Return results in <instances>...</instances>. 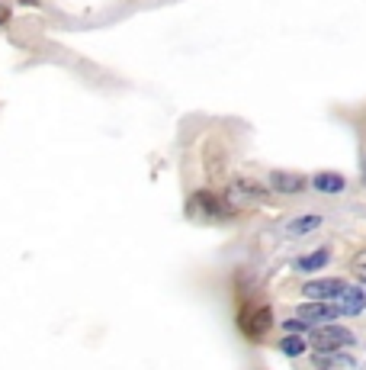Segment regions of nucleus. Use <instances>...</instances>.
<instances>
[{
  "label": "nucleus",
  "mask_w": 366,
  "mask_h": 370,
  "mask_svg": "<svg viewBox=\"0 0 366 370\" xmlns=\"http://www.w3.org/2000/svg\"><path fill=\"white\" fill-rule=\"evenodd\" d=\"M347 344H353V332H347V328H341V325H321L311 332V348H315L318 354L347 348Z\"/></svg>",
  "instance_id": "1"
},
{
  "label": "nucleus",
  "mask_w": 366,
  "mask_h": 370,
  "mask_svg": "<svg viewBox=\"0 0 366 370\" xmlns=\"http://www.w3.org/2000/svg\"><path fill=\"white\" fill-rule=\"evenodd\" d=\"M344 290L347 286L341 284V280H309V284L302 286V296L311 303H331V300H341Z\"/></svg>",
  "instance_id": "2"
},
{
  "label": "nucleus",
  "mask_w": 366,
  "mask_h": 370,
  "mask_svg": "<svg viewBox=\"0 0 366 370\" xmlns=\"http://www.w3.org/2000/svg\"><path fill=\"white\" fill-rule=\"evenodd\" d=\"M270 325H273V315H270V309H267V306H254L251 313H244V315H241L244 335H251V338H261Z\"/></svg>",
  "instance_id": "3"
},
{
  "label": "nucleus",
  "mask_w": 366,
  "mask_h": 370,
  "mask_svg": "<svg viewBox=\"0 0 366 370\" xmlns=\"http://www.w3.org/2000/svg\"><path fill=\"white\" fill-rule=\"evenodd\" d=\"M206 171H209V177H212L215 184L228 177V155H225V148H222L219 142H209L206 145Z\"/></svg>",
  "instance_id": "4"
},
{
  "label": "nucleus",
  "mask_w": 366,
  "mask_h": 370,
  "mask_svg": "<svg viewBox=\"0 0 366 370\" xmlns=\"http://www.w3.org/2000/svg\"><path fill=\"white\" fill-rule=\"evenodd\" d=\"M341 315L338 303H302L299 306V319L302 322H331Z\"/></svg>",
  "instance_id": "5"
},
{
  "label": "nucleus",
  "mask_w": 366,
  "mask_h": 370,
  "mask_svg": "<svg viewBox=\"0 0 366 370\" xmlns=\"http://www.w3.org/2000/svg\"><path fill=\"white\" fill-rule=\"evenodd\" d=\"M270 184H273L277 194H299V190L305 187V177L296 174V171H273V174H270Z\"/></svg>",
  "instance_id": "6"
},
{
  "label": "nucleus",
  "mask_w": 366,
  "mask_h": 370,
  "mask_svg": "<svg viewBox=\"0 0 366 370\" xmlns=\"http://www.w3.org/2000/svg\"><path fill=\"white\" fill-rule=\"evenodd\" d=\"M338 306H341V315H360L366 309V293L357 290V286H347L344 293H341Z\"/></svg>",
  "instance_id": "7"
},
{
  "label": "nucleus",
  "mask_w": 366,
  "mask_h": 370,
  "mask_svg": "<svg viewBox=\"0 0 366 370\" xmlns=\"http://www.w3.org/2000/svg\"><path fill=\"white\" fill-rule=\"evenodd\" d=\"M328 258H331V252L328 248H318V252H311V254H305V258H299V271H318V267H325L328 264Z\"/></svg>",
  "instance_id": "8"
},
{
  "label": "nucleus",
  "mask_w": 366,
  "mask_h": 370,
  "mask_svg": "<svg viewBox=\"0 0 366 370\" xmlns=\"http://www.w3.org/2000/svg\"><path fill=\"white\" fill-rule=\"evenodd\" d=\"M318 225H321V216H299L286 225V232H290V235H305V232H315Z\"/></svg>",
  "instance_id": "9"
},
{
  "label": "nucleus",
  "mask_w": 366,
  "mask_h": 370,
  "mask_svg": "<svg viewBox=\"0 0 366 370\" xmlns=\"http://www.w3.org/2000/svg\"><path fill=\"white\" fill-rule=\"evenodd\" d=\"M235 187H238V194L251 196V200H267V190H263L261 184L254 181V177H238V181H235Z\"/></svg>",
  "instance_id": "10"
},
{
  "label": "nucleus",
  "mask_w": 366,
  "mask_h": 370,
  "mask_svg": "<svg viewBox=\"0 0 366 370\" xmlns=\"http://www.w3.org/2000/svg\"><path fill=\"white\" fill-rule=\"evenodd\" d=\"M315 190H321V194H341V190H344V177L341 174H318Z\"/></svg>",
  "instance_id": "11"
},
{
  "label": "nucleus",
  "mask_w": 366,
  "mask_h": 370,
  "mask_svg": "<svg viewBox=\"0 0 366 370\" xmlns=\"http://www.w3.org/2000/svg\"><path fill=\"white\" fill-rule=\"evenodd\" d=\"M315 364L321 370H328V367H350V357L347 354H334V351H325V354H315Z\"/></svg>",
  "instance_id": "12"
},
{
  "label": "nucleus",
  "mask_w": 366,
  "mask_h": 370,
  "mask_svg": "<svg viewBox=\"0 0 366 370\" xmlns=\"http://www.w3.org/2000/svg\"><path fill=\"white\" fill-rule=\"evenodd\" d=\"M280 351H283L286 357H299L305 351V338L302 335H286L283 342H280Z\"/></svg>",
  "instance_id": "13"
},
{
  "label": "nucleus",
  "mask_w": 366,
  "mask_h": 370,
  "mask_svg": "<svg viewBox=\"0 0 366 370\" xmlns=\"http://www.w3.org/2000/svg\"><path fill=\"white\" fill-rule=\"evenodd\" d=\"M196 206H202L206 213H228L225 203H219L212 194H206V190H200V194H196Z\"/></svg>",
  "instance_id": "14"
},
{
  "label": "nucleus",
  "mask_w": 366,
  "mask_h": 370,
  "mask_svg": "<svg viewBox=\"0 0 366 370\" xmlns=\"http://www.w3.org/2000/svg\"><path fill=\"white\" fill-rule=\"evenodd\" d=\"M350 271H353V277H357V280H363V284H366V248H363V252H357V254H353Z\"/></svg>",
  "instance_id": "15"
},
{
  "label": "nucleus",
  "mask_w": 366,
  "mask_h": 370,
  "mask_svg": "<svg viewBox=\"0 0 366 370\" xmlns=\"http://www.w3.org/2000/svg\"><path fill=\"white\" fill-rule=\"evenodd\" d=\"M283 328L290 332V335H302L305 328H309V322H302V319H286V322H283Z\"/></svg>",
  "instance_id": "16"
},
{
  "label": "nucleus",
  "mask_w": 366,
  "mask_h": 370,
  "mask_svg": "<svg viewBox=\"0 0 366 370\" xmlns=\"http://www.w3.org/2000/svg\"><path fill=\"white\" fill-rule=\"evenodd\" d=\"M23 7H35V4H39V0H20Z\"/></svg>",
  "instance_id": "17"
},
{
  "label": "nucleus",
  "mask_w": 366,
  "mask_h": 370,
  "mask_svg": "<svg viewBox=\"0 0 366 370\" xmlns=\"http://www.w3.org/2000/svg\"><path fill=\"white\" fill-rule=\"evenodd\" d=\"M363 181H366V158H363Z\"/></svg>",
  "instance_id": "18"
}]
</instances>
